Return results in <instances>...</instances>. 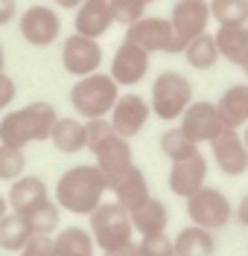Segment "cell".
I'll use <instances>...</instances> for the list:
<instances>
[{"mask_svg":"<svg viewBox=\"0 0 248 256\" xmlns=\"http://www.w3.org/2000/svg\"><path fill=\"white\" fill-rule=\"evenodd\" d=\"M105 192H108V180L97 169V163H82L59 175L53 186V201L62 207V212L91 216L105 201Z\"/></svg>","mask_w":248,"mask_h":256,"instance_id":"6da1fadb","label":"cell"},{"mask_svg":"<svg viewBox=\"0 0 248 256\" xmlns=\"http://www.w3.org/2000/svg\"><path fill=\"white\" fill-rule=\"evenodd\" d=\"M59 120V111L53 102H30L24 108L6 111L0 116V143L27 148L30 143L50 140L53 122Z\"/></svg>","mask_w":248,"mask_h":256,"instance_id":"7a4b0ae2","label":"cell"},{"mask_svg":"<svg viewBox=\"0 0 248 256\" xmlns=\"http://www.w3.org/2000/svg\"><path fill=\"white\" fill-rule=\"evenodd\" d=\"M85 137H88V152L97 158V169L105 175L108 186L111 180L123 175L129 166H134V154H132V146L126 137H120L108 116L105 120H85Z\"/></svg>","mask_w":248,"mask_h":256,"instance_id":"3957f363","label":"cell"},{"mask_svg":"<svg viewBox=\"0 0 248 256\" xmlns=\"http://www.w3.org/2000/svg\"><path fill=\"white\" fill-rule=\"evenodd\" d=\"M193 102V82L178 70H164L158 73L152 88H149V108L152 116L164 120V122H175L181 120V114L190 108Z\"/></svg>","mask_w":248,"mask_h":256,"instance_id":"277c9868","label":"cell"},{"mask_svg":"<svg viewBox=\"0 0 248 256\" xmlns=\"http://www.w3.org/2000/svg\"><path fill=\"white\" fill-rule=\"evenodd\" d=\"M117 96H120V84H117L108 73H91L82 76L70 88V105L82 120H105L111 108H114Z\"/></svg>","mask_w":248,"mask_h":256,"instance_id":"5b68a950","label":"cell"},{"mask_svg":"<svg viewBox=\"0 0 248 256\" xmlns=\"http://www.w3.org/2000/svg\"><path fill=\"white\" fill-rule=\"evenodd\" d=\"M88 230L94 236V244H97L102 254L108 250H120L126 244H134V227H132V216L129 210L120 207L117 201H102L91 216H88Z\"/></svg>","mask_w":248,"mask_h":256,"instance_id":"8992f818","label":"cell"},{"mask_svg":"<svg viewBox=\"0 0 248 256\" xmlns=\"http://www.w3.org/2000/svg\"><path fill=\"white\" fill-rule=\"evenodd\" d=\"M123 41L146 50L149 56L152 52H166V56L184 52L181 41H178V35L172 30V24H169V18H158V15H143L140 20L129 24Z\"/></svg>","mask_w":248,"mask_h":256,"instance_id":"52a82bcc","label":"cell"},{"mask_svg":"<svg viewBox=\"0 0 248 256\" xmlns=\"http://www.w3.org/2000/svg\"><path fill=\"white\" fill-rule=\"evenodd\" d=\"M187 218L204 230H225L233 222V201L216 186H201L196 195L187 198Z\"/></svg>","mask_w":248,"mask_h":256,"instance_id":"ba28073f","label":"cell"},{"mask_svg":"<svg viewBox=\"0 0 248 256\" xmlns=\"http://www.w3.org/2000/svg\"><path fill=\"white\" fill-rule=\"evenodd\" d=\"M149 120H152L149 99H143V96L134 94V90L117 96L114 108H111V114H108V122H111V128H114L120 137H126V140L137 137V134L146 128Z\"/></svg>","mask_w":248,"mask_h":256,"instance_id":"9c48e42d","label":"cell"},{"mask_svg":"<svg viewBox=\"0 0 248 256\" xmlns=\"http://www.w3.org/2000/svg\"><path fill=\"white\" fill-rule=\"evenodd\" d=\"M18 30L21 38L33 47H50L59 35H62V18L50 6H30L24 15L18 18Z\"/></svg>","mask_w":248,"mask_h":256,"instance_id":"30bf717a","label":"cell"},{"mask_svg":"<svg viewBox=\"0 0 248 256\" xmlns=\"http://www.w3.org/2000/svg\"><path fill=\"white\" fill-rule=\"evenodd\" d=\"M99 64H102V47H99L97 38H85V35H70L62 41V67H65L70 76L82 79L97 73Z\"/></svg>","mask_w":248,"mask_h":256,"instance_id":"8fae6325","label":"cell"},{"mask_svg":"<svg viewBox=\"0 0 248 256\" xmlns=\"http://www.w3.org/2000/svg\"><path fill=\"white\" fill-rule=\"evenodd\" d=\"M169 24L178 35L181 47H187L193 38L207 32L210 24V3L207 0H175L172 12H169Z\"/></svg>","mask_w":248,"mask_h":256,"instance_id":"7c38bea8","label":"cell"},{"mask_svg":"<svg viewBox=\"0 0 248 256\" xmlns=\"http://www.w3.org/2000/svg\"><path fill=\"white\" fill-rule=\"evenodd\" d=\"M178 126H181L198 146L201 143L210 146L216 137L225 131V122H222V116H219L216 102H204V99H198V102L193 99V102H190V108L181 114Z\"/></svg>","mask_w":248,"mask_h":256,"instance_id":"4fadbf2b","label":"cell"},{"mask_svg":"<svg viewBox=\"0 0 248 256\" xmlns=\"http://www.w3.org/2000/svg\"><path fill=\"white\" fill-rule=\"evenodd\" d=\"M207 172H210V160H207V154H201V152L190 154L187 160L172 163V166H169V178H166L169 192L187 201V198L196 195L201 186H207Z\"/></svg>","mask_w":248,"mask_h":256,"instance_id":"5bb4252c","label":"cell"},{"mask_svg":"<svg viewBox=\"0 0 248 256\" xmlns=\"http://www.w3.org/2000/svg\"><path fill=\"white\" fill-rule=\"evenodd\" d=\"M210 152H213V163L222 175L228 178H239L248 172V148L242 143V134L239 131H222L210 143Z\"/></svg>","mask_w":248,"mask_h":256,"instance_id":"9a60e30c","label":"cell"},{"mask_svg":"<svg viewBox=\"0 0 248 256\" xmlns=\"http://www.w3.org/2000/svg\"><path fill=\"white\" fill-rule=\"evenodd\" d=\"M149 73V52L140 47H134L129 41H123L120 47L114 50V58H111V79L120 84V88H134L146 79Z\"/></svg>","mask_w":248,"mask_h":256,"instance_id":"2e32d148","label":"cell"},{"mask_svg":"<svg viewBox=\"0 0 248 256\" xmlns=\"http://www.w3.org/2000/svg\"><path fill=\"white\" fill-rule=\"evenodd\" d=\"M114 24H117V18H114V9H111V0H85L82 6L76 9L73 32L99 41Z\"/></svg>","mask_w":248,"mask_h":256,"instance_id":"e0dca14e","label":"cell"},{"mask_svg":"<svg viewBox=\"0 0 248 256\" xmlns=\"http://www.w3.org/2000/svg\"><path fill=\"white\" fill-rule=\"evenodd\" d=\"M47 198H50L47 180L38 178V175H30V172H24L18 180H12L9 184V192H6L9 210L18 212V216H27L30 210H35L38 204H44Z\"/></svg>","mask_w":248,"mask_h":256,"instance_id":"ac0fdd59","label":"cell"},{"mask_svg":"<svg viewBox=\"0 0 248 256\" xmlns=\"http://www.w3.org/2000/svg\"><path fill=\"white\" fill-rule=\"evenodd\" d=\"M108 190L114 192V201H117V204H120V207H126L129 212H134L140 204H146L149 198H152L149 178L143 175V169H140L137 163H134V166H129V169L117 178V180H111V186H108Z\"/></svg>","mask_w":248,"mask_h":256,"instance_id":"d6986e66","label":"cell"},{"mask_svg":"<svg viewBox=\"0 0 248 256\" xmlns=\"http://www.w3.org/2000/svg\"><path fill=\"white\" fill-rule=\"evenodd\" d=\"M216 108L228 131H242L248 126V82H236L231 88H225Z\"/></svg>","mask_w":248,"mask_h":256,"instance_id":"ffe728a7","label":"cell"},{"mask_svg":"<svg viewBox=\"0 0 248 256\" xmlns=\"http://www.w3.org/2000/svg\"><path fill=\"white\" fill-rule=\"evenodd\" d=\"M129 216H132V227L137 236H158V233H166V227H169V210L155 195Z\"/></svg>","mask_w":248,"mask_h":256,"instance_id":"44dd1931","label":"cell"},{"mask_svg":"<svg viewBox=\"0 0 248 256\" xmlns=\"http://www.w3.org/2000/svg\"><path fill=\"white\" fill-rule=\"evenodd\" d=\"M50 143L56 146V152H62V154H79V152H85V146H88L85 120L59 116L53 122V131H50Z\"/></svg>","mask_w":248,"mask_h":256,"instance_id":"7402d4cb","label":"cell"},{"mask_svg":"<svg viewBox=\"0 0 248 256\" xmlns=\"http://www.w3.org/2000/svg\"><path fill=\"white\" fill-rule=\"evenodd\" d=\"M213 38H216L219 58L231 62L233 67H245L248 64V26H219Z\"/></svg>","mask_w":248,"mask_h":256,"instance_id":"603a6c76","label":"cell"},{"mask_svg":"<svg viewBox=\"0 0 248 256\" xmlns=\"http://www.w3.org/2000/svg\"><path fill=\"white\" fill-rule=\"evenodd\" d=\"M172 248H175V256H213L216 236L198 224H187L178 230V236H172Z\"/></svg>","mask_w":248,"mask_h":256,"instance_id":"cb8c5ba5","label":"cell"},{"mask_svg":"<svg viewBox=\"0 0 248 256\" xmlns=\"http://www.w3.org/2000/svg\"><path fill=\"white\" fill-rule=\"evenodd\" d=\"M97 244L88 227H62L53 236V256H94Z\"/></svg>","mask_w":248,"mask_h":256,"instance_id":"d4e9b609","label":"cell"},{"mask_svg":"<svg viewBox=\"0 0 248 256\" xmlns=\"http://www.w3.org/2000/svg\"><path fill=\"white\" fill-rule=\"evenodd\" d=\"M24 222L33 230V236H56L62 230V207L53 198H47L44 204H38L35 210H30L24 216Z\"/></svg>","mask_w":248,"mask_h":256,"instance_id":"484cf974","label":"cell"},{"mask_svg":"<svg viewBox=\"0 0 248 256\" xmlns=\"http://www.w3.org/2000/svg\"><path fill=\"white\" fill-rule=\"evenodd\" d=\"M30 239H33V230L27 227L24 216L9 212V216L0 218V250H6V254H21V248Z\"/></svg>","mask_w":248,"mask_h":256,"instance_id":"4316f807","label":"cell"},{"mask_svg":"<svg viewBox=\"0 0 248 256\" xmlns=\"http://www.w3.org/2000/svg\"><path fill=\"white\" fill-rule=\"evenodd\" d=\"M161 152H164V158H169L172 163H178V160H187L190 154H196V152H201L198 148V143L184 131L181 126H172L166 128L164 134H161Z\"/></svg>","mask_w":248,"mask_h":256,"instance_id":"83f0119b","label":"cell"},{"mask_svg":"<svg viewBox=\"0 0 248 256\" xmlns=\"http://www.w3.org/2000/svg\"><path fill=\"white\" fill-rule=\"evenodd\" d=\"M184 58L193 70H213L216 62H219V50H216V38L210 32L193 38L187 47H184Z\"/></svg>","mask_w":248,"mask_h":256,"instance_id":"f1b7e54d","label":"cell"},{"mask_svg":"<svg viewBox=\"0 0 248 256\" xmlns=\"http://www.w3.org/2000/svg\"><path fill=\"white\" fill-rule=\"evenodd\" d=\"M210 18L219 26H245L248 24V0H207Z\"/></svg>","mask_w":248,"mask_h":256,"instance_id":"f546056e","label":"cell"},{"mask_svg":"<svg viewBox=\"0 0 248 256\" xmlns=\"http://www.w3.org/2000/svg\"><path fill=\"white\" fill-rule=\"evenodd\" d=\"M27 172V152L18 146H6L0 143V180L12 184Z\"/></svg>","mask_w":248,"mask_h":256,"instance_id":"4dcf8cb0","label":"cell"},{"mask_svg":"<svg viewBox=\"0 0 248 256\" xmlns=\"http://www.w3.org/2000/svg\"><path fill=\"white\" fill-rule=\"evenodd\" d=\"M155 0H111V9H114L117 24L129 26V24H134V20H140V18L146 15V9Z\"/></svg>","mask_w":248,"mask_h":256,"instance_id":"1f68e13d","label":"cell"},{"mask_svg":"<svg viewBox=\"0 0 248 256\" xmlns=\"http://www.w3.org/2000/svg\"><path fill=\"white\" fill-rule=\"evenodd\" d=\"M137 254L140 256H175L172 236H166V233H158V236H140V242H137Z\"/></svg>","mask_w":248,"mask_h":256,"instance_id":"d6a6232c","label":"cell"},{"mask_svg":"<svg viewBox=\"0 0 248 256\" xmlns=\"http://www.w3.org/2000/svg\"><path fill=\"white\" fill-rule=\"evenodd\" d=\"M18 256H53V236H33Z\"/></svg>","mask_w":248,"mask_h":256,"instance_id":"836d02e7","label":"cell"},{"mask_svg":"<svg viewBox=\"0 0 248 256\" xmlns=\"http://www.w3.org/2000/svg\"><path fill=\"white\" fill-rule=\"evenodd\" d=\"M18 96V84L9 73H0V111L12 105V99Z\"/></svg>","mask_w":248,"mask_h":256,"instance_id":"e575fe53","label":"cell"},{"mask_svg":"<svg viewBox=\"0 0 248 256\" xmlns=\"http://www.w3.org/2000/svg\"><path fill=\"white\" fill-rule=\"evenodd\" d=\"M18 18V0H0V26L12 24Z\"/></svg>","mask_w":248,"mask_h":256,"instance_id":"d590c367","label":"cell"},{"mask_svg":"<svg viewBox=\"0 0 248 256\" xmlns=\"http://www.w3.org/2000/svg\"><path fill=\"white\" fill-rule=\"evenodd\" d=\"M233 216H236V222L242 224V227H248V192L239 198V204L233 207Z\"/></svg>","mask_w":248,"mask_h":256,"instance_id":"8d00e7d4","label":"cell"},{"mask_svg":"<svg viewBox=\"0 0 248 256\" xmlns=\"http://www.w3.org/2000/svg\"><path fill=\"white\" fill-rule=\"evenodd\" d=\"M102 256H140V254H137V242H134V244H126L120 250H108V254H102Z\"/></svg>","mask_w":248,"mask_h":256,"instance_id":"74e56055","label":"cell"},{"mask_svg":"<svg viewBox=\"0 0 248 256\" xmlns=\"http://www.w3.org/2000/svg\"><path fill=\"white\" fill-rule=\"evenodd\" d=\"M56 6H62V9H79L85 0H53Z\"/></svg>","mask_w":248,"mask_h":256,"instance_id":"f35d334b","label":"cell"},{"mask_svg":"<svg viewBox=\"0 0 248 256\" xmlns=\"http://www.w3.org/2000/svg\"><path fill=\"white\" fill-rule=\"evenodd\" d=\"M9 212H12V210H9V201H6V195L0 192V218H3V216H9Z\"/></svg>","mask_w":248,"mask_h":256,"instance_id":"ab89813d","label":"cell"},{"mask_svg":"<svg viewBox=\"0 0 248 256\" xmlns=\"http://www.w3.org/2000/svg\"><path fill=\"white\" fill-rule=\"evenodd\" d=\"M0 73H6V52H3V44H0Z\"/></svg>","mask_w":248,"mask_h":256,"instance_id":"60d3db41","label":"cell"},{"mask_svg":"<svg viewBox=\"0 0 248 256\" xmlns=\"http://www.w3.org/2000/svg\"><path fill=\"white\" fill-rule=\"evenodd\" d=\"M239 134H242V143H245V148H248V126L242 128V131H239Z\"/></svg>","mask_w":248,"mask_h":256,"instance_id":"b9f144b4","label":"cell"},{"mask_svg":"<svg viewBox=\"0 0 248 256\" xmlns=\"http://www.w3.org/2000/svg\"><path fill=\"white\" fill-rule=\"evenodd\" d=\"M242 70H245V76H248V64H245V67H242Z\"/></svg>","mask_w":248,"mask_h":256,"instance_id":"7bdbcfd3","label":"cell"},{"mask_svg":"<svg viewBox=\"0 0 248 256\" xmlns=\"http://www.w3.org/2000/svg\"><path fill=\"white\" fill-rule=\"evenodd\" d=\"M245 26H248V24H245Z\"/></svg>","mask_w":248,"mask_h":256,"instance_id":"ee69618b","label":"cell"}]
</instances>
